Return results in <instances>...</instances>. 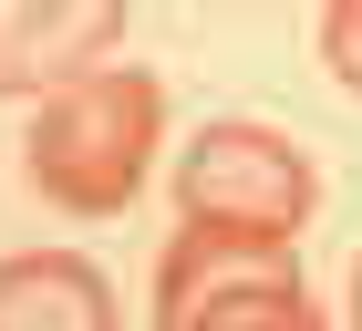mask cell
<instances>
[{
  "mask_svg": "<svg viewBox=\"0 0 362 331\" xmlns=\"http://www.w3.org/2000/svg\"><path fill=\"white\" fill-rule=\"evenodd\" d=\"M197 228H249V238H290V228L321 207V176L290 135L269 124H207L187 145V176H176Z\"/></svg>",
  "mask_w": 362,
  "mask_h": 331,
  "instance_id": "3",
  "label": "cell"
},
{
  "mask_svg": "<svg viewBox=\"0 0 362 331\" xmlns=\"http://www.w3.org/2000/svg\"><path fill=\"white\" fill-rule=\"evenodd\" d=\"M124 42V0H0V93H42L104 73Z\"/></svg>",
  "mask_w": 362,
  "mask_h": 331,
  "instance_id": "4",
  "label": "cell"
},
{
  "mask_svg": "<svg viewBox=\"0 0 362 331\" xmlns=\"http://www.w3.org/2000/svg\"><path fill=\"white\" fill-rule=\"evenodd\" d=\"M0 331H114V290L73 248H21L0 259Z\"/></svg>",
  "mask_w": 362,
  "mask_h": 331,
  "instance_id": "5",
  "label": "cell"
},
{
  "mask_svg": "<svg viewBox=\"0 0 362 331\" xmlns=\"http://www.w3.org/2000/svg\"><path fill=\"white\" fill-rule=\"evenodd\" d=\"M156 331H332V321L300 290L290 238L187 218L166 238V259H156Z\"/></svg>",
  "mask_w": 362,
  "mask_h": 331,
  "instance_id": "2",
  "label": "cell"
},
{
  "mask_svg": "<svg viewBox=\"0 0 362 331\" xmlns=\"http://www.w3.org/2000/svg\"><path fill=\"white\" fill-rule=\"evenodd\" d=\"M156 135H166V83L145 73V62H104V73L62 83L52 104L31 114V187L73 207V218H124L145 187V166H156Z\"/></svg>",
  "mask_w": 362,
  "mask_h": 331,
  "instance_id": "1",
  "label": "cell"
},
{
  "mask_svg": "<svg viewBox=\"0 0 362 331\" xmlns=\"http://www.w3.org/2000/svg\"><path fill=\"white\" fill-rule=\"evenodd\" d=\"M352 331H362V259H352Z\"/></svg>",
  "mask_w": 362,
  "mask_h": 331,
  "instance_id": "7",
  "label": "cell"
},
{
  "mask_svg": "<svg viewBox=\"0 0 362 331\" xmlns=\"http://www.w3.org/2000/svg\"><path fill=\"white\" fill-rule=\"evenodd\" d=\"M321 62L362 93V0H321Z\"/></svg>",
  "mask_w": 362,
  "mask_h": 331,
  "instance_id": "6",
  "label": "cell"
}]
</instances>
